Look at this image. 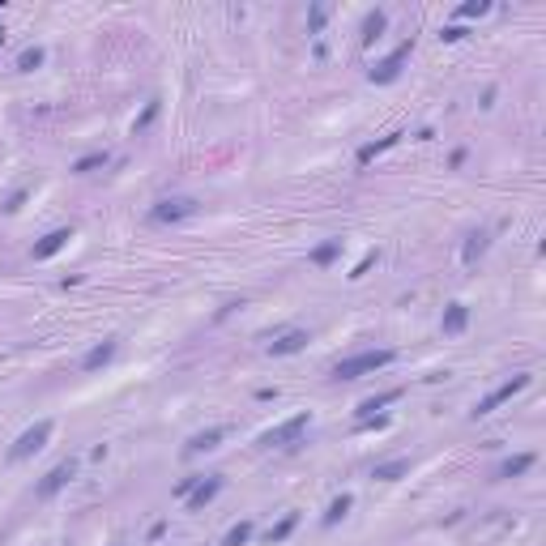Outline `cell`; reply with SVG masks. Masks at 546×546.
I'll return each instance as SVG.
<instances>
[{
	"label": "cell",
	"mask_w": 546,
	"mask_h": 546,
	"mask_svg": "<svg viewBox=\"0 0 546 546\" xmlns=\"http://www.w3.org/2000/svg\"><path fill=\"white\" fill-rule=\"evenodd\" d=\"M397 359V350H363V354H350L333 367V380H359V375H371L380 367H389Z\"/></svg>",
	"instance_id": "obj_1"
},
{
	"label": "cell",
	"mask_w": 546,
	"mask_h": 546,
	"mask_svg": "<svg viewBox=\"0 0 546 546\" xmlns=\"http://www.w3.org/2000/svg\"><path fill=\"white\" fill-rule=\"evenodd\" d=\"M51 431H56V422H51V418H39L34 427H26L18 440H13V448H9V461H26V457L43 453L47 440H51Z\"/></svg>",
	"instance_id": "obj_2"
},
{
	"label": "cell",
	"mask_w": 546,
	"mask_h": 546,
	"mask_svg": "<svg viewBox=\"0 0 546 546\" xmlns=\"http://www.w3.org/2000/svg\"><path fill=\"white\" fill-rule=\"evenodd\" d=\"M307 427H312V410H303V414H295V418H286V422H278V427H269L256 444H260V448H291Z\"/></svg>",
	"instance_id": "obj_3"
},
{
	"label": "cell",
	"mask_w": 546,
	"mask_h": 546,
	"mask_svg": "<svg viewBox=\"0 0 546 546\" xmlns=\"http://www.w3.org/2000/svg\"><path fill=\"white\" fill-rule=\"evenodd\" d=\"M529 380H533L529 371H521V375H512V380H508V385H500L495 393H486V397H482V401H478V406H474L470 414H474V418H486V414H495V410H500L504 401H512L517 393H525V389H529Z\"/></svg>",
	"instance_id": "obj_4"
},
{
	"label": "cell",
	"mask_w": 546,
	"mask_h": 546,
	"mask_svg": "<svg viewBox=\"0 0 546 546\" xmlns=\"http://www.w3.org/2000/svg\"><path fill=\"white\" fill-rule=\"evenodd\" d=\"M201 209L197 197H162L154 209H149V222H162V227H171V222H184V218H192Z\"/></svg>",
	"instance_id": "obj_5"
},
{
	"label": "cell",
	"mask_w": 546,
	"mask_h": 546,
	"mask_svg": "<svg viewBox=\"0 0 546 546\" xmlns=\"http://www.w3.org/2000/svg\"><path fill=\"white\" fill-rule=\"evenodd\" d=\"M410 51H414V39H406L397 51H389V56L385 60H380V65H371L367 69V77L375 81V86H389V81H397L401 77V69H406V60H410Z\"/></svg>",
	"instance_id": "obj_6"
},
{
	"label": "cell",
	"mask_w": 546,
	"mask_h": 546,
	"mask_svg": "<svg viewBox=\"0 0 546 546\" xmlns=\"http://www.w3.org/2000/svg\"><path fill=\"white\" fill-rule=\"evenodd\" d=\"M73 478H77V461H60V465H51V470L43 474V482L34 486V500H51V495H56V491H65Z\"/></svg>",
	"instance_id": "obj_7"
},
{
	"label": "cell",
	"mask_w": 546,
	"mask_h": 546,
	"mask_svg": "<svg viewBox=\"0 0 546 546\" xmlns=\"http://www.w3.org/2000/svg\"><path fill=\"white\" fill-rule=\"evenodd\" d=\"M218 491H222V474H209V478H201V482L192 486V495L184 500V504H188V512H201L205 504H213V500H218Z\"/></svg>",
	"instance_id": "obj_8"
},
{
	"label": "cell",
	"mask_w": 546,
	"mask_h": 546,
	"mask_svg": "<svg viewBox=\"0 0 546 546\" xmlns=\"http://www.w3.org/2000/svg\"><path fill=\"white\" fill-rule=\"evenodd\" d=\"M307 342H312L307 329H286L282 338H273V342H269V354H273V359H286V354H299Z\"/></svg>",
	"instance_id": "obj_9"
},
{
	"label": "cell",
	"mask_w": 546,
	"mask_h": 546,
	"mask_svg": "<svg viewBox=\"0 0 546 546\" xmlns=\"http://www.w3.org/2000/svg\"><path fill=\"white\" fill-rule=\"evenodd\" d=\"M401 393H406V389H385V393H375V397H363V401L354 406V418H359V422H363V418H375L385 406L401 401Z\"/></svg>",
	"instance_id": "obj_10"
},
{
	"label": "cell",
	"mask_w": 546,
	"mask_h": 546,
	"mask_svg": "<svg viewBox=\"0 0 546 546\" xmlns=\"http://www.w3.org/2000/svg\"><path fill=\"white\" fill-rule=\"evenodd\" d=\"M116 350H120V342H116V338H102L98 346H90V350H86L81 371H98V367H107V363L116 359Z\"/></svg>",
	"instance_id": "obj_11"
},
{
	"label": "cell",
	"mask_w": 546,
	"mask_h": 546,
	"mask_svg": "<svg viewBox=\"0 0 546 546\" xmlns=\"http://www.w3.org/2000/svg\"><path fill=\"white\" fill-rule=\"evenodd\" d=\"M69 239H73V231H69V227H60V231H47V235L34 244V252H30V256H34V260H51V256H56V252L69 244Z\"/></svg>",
	"instance_id": "obj_12"
},
{
	"label": "cell",
	"mask_w": 546,
	"mask_h": 546,
	"mask_svg": "<svg viewBox=\"0 0 546 546\" xmlns=\"http://www.w3.org/2000/svg\"><path fill=\"white\" fill-rule=\"evenodd\" d=\"M222 440H227V427H205V431H197L192 440H188V457H197V453H213Z\"/></svg>",
	"instance_id": "obj_13"
},
{
	"label": "cell",
	"mask_w": 546,
	"mask_h": 546,
	"mask_svg": "<svg viewBox=\"0 0 546 546\" xmlns=\"http://www.w3.org/2000/svg\"><path fill=\"white\" fill-rule=\"evenodd\" d=\"M342 248H346V239H324V244H316V248L307 252V260H312L316 269H329V265L342 256Z\"/></svg>",
	"instance_id": "obj_14"
},
{
	"label": "cell",
	"mask_w": 546,
	"mask_h": 546,
	"mask_svg": "<svg viewBox=\"0 0 546 546\" xmlns=\"http://www.w3.org/2000/svg\"><path fill=\"white\" fill-rule=\"evenodd\" d=\"M465 324H470V307H465V303H448V307H444V320H440V329H444L448 338H457V333H465Z\"/></svg>",
	"instance_id": "obj_15"
},
{
	"label": "cell",
	"mask_w": 546,
	"mask_h": 546,
	"mask_svg": "<svg viewBox=\"0 0 546 546\" xmlns=\"http://www.w3.org/2000/svg\"><path fill=\"white\" fill-rule=\"evenodd\" d=\"M410 474V457H397V461H380L375 470H371V478H380V482H397V478H406Z\"/></svg>",
	"instance_id": "obj_16"
},
{
	"label": "cell",
	"mask_w": 546,
	"mask_h": 546,
	"mask_svg": "<svg viewBox=\"0 0 546 546\" xmlns=\"http://www.w3.org/2000/svg\"><path fill=\"white\" fill-rule=\"evenodd\" d=\"M491 248V231H474L470 239H465V248H461V260L465 265H478V256Z\"/></svg>",
	"instance_id": "obj_17"
},
{
	"label": "cell",
	"mask_w": 546,
	"mask_h": 546,
	"mask_svg": "<svg viewBox=\"0 0 546 546\" xmlns=\"http://www.w3.org/2000/svg\"><path fill=\"white\" fill-rule=\"evenodd\" d=\"M107 162H112V154L107 149H94V154H81L77 162H73V175H90V171H102Z\"/></svg>",
	"instance_id": "obj_18"
},
{
	"label": "cell",
	"mask_w": 546,
	"mask_h": 546,
	"mask_svg": "<svg viewBox=\"0 0 546 546\" xmlns=\"http://www.w3.org/2000/svg\"><path fill=\"white\" fill-rule=\"evenodd\" d=\"M385 26H389V18H385V9H371V13L363 18V43H375L380 34H385Z\"/></svg>",
	"instance_id": "obj_19"
},
{
	"label": "cell",
	"mask_w": 546,
	"mask_h": 546,
	"mask_svg": "<svg viewBox=\"0 0 546 546\" xmlns=\"http://www.w3.org/2000/svg\"><path fill=\"white\" fill-rule=\"evenodd\" d=\"M529 465H533V453H517V457H508V461L495 470V478H521Z\"/></svg>",
	"instance_id": "obj_20"
},
{
	"label": "cell",
	"mask_w": 546,
	"mask_h": 546,
	"mask_svg": "<svg viewBox=\"0 0 546 546\" xmlns=\"http://www.w3.org/2000/svg\"><path fill=\"white\" fill-rule=\"evenodd\" d=\"M252 533H256V525H252V521H239V525H231V529H227L222 546H248V542H252Z\"/></svg>",
	"instance_id": "obj_21"
},
{
	"label": "cell",
	"mask_w": 546,
	"mask_h": 546,
	"mask_svg": "<svg viewBox=\"0 0 546 546\" xmlns=\"http://www.w3.org/2000/svg\"><path fill=\"white\" fill-rule=\"evenodd\" d=\"M295 525H299V512H286V517H282L278 525H273V529H269V546H278V542H286V538L295 533Z\"/></svg>",
	"instance_id": "obj_22"
},
{
	"label": "cell",
	"mask_w": 546,
	"mask_h": 546,
	"mask_svg": "<svg viewBox=\"0 0 546 546\" xmlns=\"http://www.w3.org/2000/svg\"><path fill=\"white\" fill-rule=\"evenodd\" d=\"M397 141H401V133H389V137H380V141H371V145H363V149H359V162H371L375 154H385V149H393Z\"/></svg>",
	"instance_id": "obj_23"
},
{
	"label": "cell",
	"mask_w": 546,
	"mask_h": 546,
	"mask_svg": "<svg viewBox=\"0 0 546 546\" xmlns=\"http://www.w3.org/2000/svg\"><path fill=\"white\" fill-rule=\"evenodd\" d=\"M350 508H354V495H338L329 508H324V525H338V521H342Z\"/></svg>",
	"instance_id": "obj_24"
},
{
	"label": "cell",
	"mask_w": 546,
	"mask_h": 546,
	"mask_svg": "<svg viewBox=\"0 0 546 546\" xmlns=\"http://www.w3.org/2000/svg\"><path fill=\"white\" fill-rule=\"evenodd\" d=\"M43 60H47L43 47H26L22 56H18V69H22V73H34V69H43Z\"/></svg>",
	"instance_id": "obj_25"
},
{
	"label": "cell",
	"mask_w": 546,
	"mask_h": 546,
	"mask_svg": "<svg viewBox=\"0 0 546 546\" xmlns=\"http://www.w3.org/2000/svg\"><path fill=\"white\" fill-rule=\"evenodd\" d=\"M324 22H329V5H312L307 9V34H320Z\"/></svg>",
	"instance_id": "obj_26"
},
{
	"label": "cell",
	"mask_w": 546,
	"mask_h": 546,
	"mask_svg": "<svg viewBox=\"0 0 546 546\" xmlns=\"http://www.w3.org/2000/svg\"><path fill=\"white\" fill-rule=\"evenodd\" d=\"M154 120H158V98H149V102H145V112H141V116L133 120V133H145V128H149Z\"/></svg>",
	"instance_id": "obj_27"
},
{
	"label": "cell",
	"mask_w": 546,
	"mask_h": 546,
	"mask_svg": "<svg viewBox=\"0 0 546 546\" xmlns=\"http://www.w3.org/2000/svg\"><path fill=\"white\" fill-rule=\"evenodd\" d=\"M486 13H491V0H470V5L457 9V18H465V22L470 18H486Z\"/></svg>",
	"instance_id": "obj_28"
},
{
	"label": "cell",
	"mask_w": 546,
	"mask_h": 546,
	"mask_svg": "<svg viewBox=\"0 0 546 546\" xmlns=\"http://www.w3.org/2000/svg\"><path fill=\"white\" fill-rule=\"evenodd\" d=\"M197 482H201V478H197V474H192V478H180V482H175V495H180V500H188V495H192V486H197Z\"/></svg>",
	"instance_id": "obj_29"
},
{
	"label": "cell",
	"mask_w": 546,
	"mask_h": 546,
	"mask_svg": "<svg viewBox=\"0 0 546 546\" xmlns=\"http://www.w3.org/2000/svg\"><path fill=\"white\" fill-rule=\"evenodd\" d=\"M461 39H465L461 26H444V30H440V43H461Z\"/></svg>",
	"instance_id": "obj_30"
},
{
	"label": "cell",
	"mask_w": 546,
	"mask_h": 546,
	"mask_svg": "<svg viewBox=\"0 0 546 546\" xmlns=\"http://www.w3.org/2000/svg\"><path fill=\"white\" fill-rule=\"evenodd\" d=\"M371 265H375V248H371V252H367V256H363L359 265H354V273H350V278H363V273H367Z\"/></svg>",
	"instance_id": "obj_31"
},
{
	"label": "cell",
	"mask_w": 546,
	"mask_h": 546,
	"mask_svg": "<svg viewBox=\"0 0 546 546\" xmlns=\"http://www.w3.org/2000/svg\"><path fill=\"white\" fill-rule=\"evenodd\" d=\"M448 167L457 171V167H465V149H453V158H448Z\"/></svg>",
	"instance_id": "obj_32"
},
{
	"label": "cell",
	"mask_w": 546,
	"mask_h": 546,
	"mask_svg": "<svg viewBox=\"0 0 546 546\" xmlns=\"http://www.w3.org/2000/svg\"><path fill=\"white\" fill-rule=\"evenodd\" d=\"M22 201H26V192H13V197H9V205H5V209H9V213H13V209H22Z\"/></svg>",
	"instance_id": "obj_33"
}]
</instances>
